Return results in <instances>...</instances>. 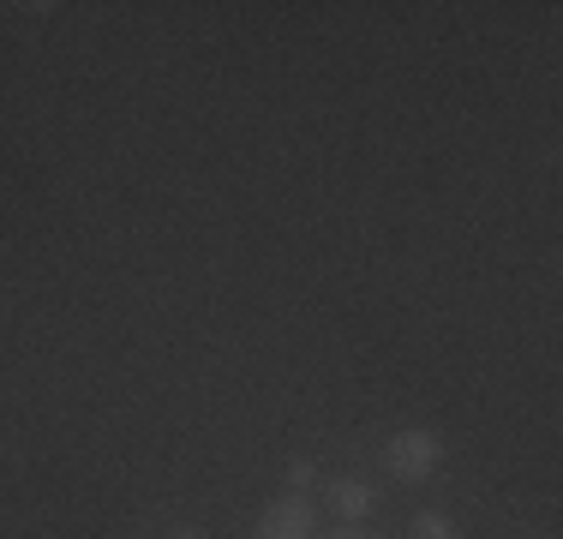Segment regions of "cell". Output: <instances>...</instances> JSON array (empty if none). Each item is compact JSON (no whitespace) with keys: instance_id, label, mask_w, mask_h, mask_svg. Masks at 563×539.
<instances>
[{"instance_id":"3","label":"cell","mask_w":563,"mask_h":539,"mask_svg":"<svg viewBox=\"0 0 563 539\" xmlns=\"http://www.w3.org/2000/svg\"><path fill=\"white\" fill-rule=\"evenodd\" d=\"M324 492H330V509H336V521H347V528H360V521H366L372 509H378V492H372L366 480H354V474L330 480Z\"/></svg>"},{"instance_id":"5","label":"cell","mask_w":563,"mask_h":539,"mask_svg":"<svg viewBox=\"0 0 563 539\" xmlns=\"http://www.w3.org/2000/svg\"><path fill=\"white\" fill-rule=\"evenodd\" d=\"M312 480H318V468L306 462V455H294V462H288V492H306Z\"/></svg>"},{"instance_id":"1","label":"cell","mask_w":563,"mask_h":539,"mask_svg":"<svg viewBox=\"0 0 563 539\" xmlns=\"http://www.w3.org/2000/svg\"><path fill=\"white\" fill-rule=\"evenodd\" d=\"M444 468V438L432 426H401L384 438V474L401 480V485H426Z\"/></svg>"},{"instance_id":"4","label":"cell","mask_w":563,"mask_h":539,"mask_svg":"<svg viewBox=\"0 0 563 539\" xmlns=\"http://www.w3.org/2000/svg\"><path fill=\"white\" fill-rule=\"evenodd\" d=\"M408 539H455V521L444 509H420V516L408 521Z\"/></svg>"},{"instance_id":"2","label":"cell","mask_w":563,"mask_h":539,"mask_svg":"<svg viewBox=\"0 0 563 539\" xmlns=\"http://www.w3.org/2000/svg\"><path fill=\"white\" fill-rule=\"evenodd\" d=\"M258 539H318V509L306 504L300 492H282L258 509Z\"/></svg>"},{"instance_id":"8","label":"cell","mask_w":563,"mask_h":539,"mask_svg":"<svg viewBox=\"0 0 563 539\" xmlns=\"http://www.w3.org/2000/svg\"><path fill=\"white\" fill-rule=\"evenodd\" d=\"M516 539H545V534H516Z\"/></svg>"},{"instance_id":"6","label":"cell","mask_w":563,"mask_h":539,"mask_svg":"<svg viewBox=\"0 0 563 539\" xmlns=\"http://www.w3.org/2000/svg\"><path fill=\"white\" fill-rule=\"evenodd\" d=\"M324 539H372V534H366V528H347V521H342V528H330Z\"/></svg>"},{"instance_id":"7","label":"cell","mask_w":563,"mask_h":539,"mask_svg":"<svg viewBox=\"0 0 563 539\" xmlns=\"http://www.w3.org/2000/svg\"><path fill=\"white\" fill-rule=\"evenodd\" d=\"M163 539H205L198 528H174V534H163Z\"/></svg>"}]
</instances>
